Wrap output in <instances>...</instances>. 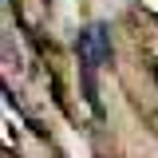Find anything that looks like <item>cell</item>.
I'll list each match as a JSON object with an SVG mask.
<instances>
[{
	"instance_id": "cell-1",
	"label": "cell",
	"mask_w": 158,
	"mask_h": 158,
	"mask_svg": "<svg viewBox=\"0 0 158 158\" xmlns=\"http://www.w3.org/2000/svg\"><path fill=\"white\" fill-rule=\"evenodd\" d=\"M75 56L83 67V87H87V103L99 111V95H95V71L111 63V28L107 24H87L75 36Z\"/></svg>"
}]
</instances>
